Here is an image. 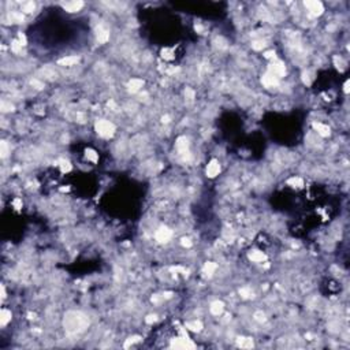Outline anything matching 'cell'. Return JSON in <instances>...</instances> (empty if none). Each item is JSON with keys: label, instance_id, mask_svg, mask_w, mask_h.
<instances>
[{"label": "cell", "instance_id": "obj_1", "mask_svg": "<svg viewBox=\"0 0 350 350\" xmlns=\"http://www.w3.org/2000/svg\"><path fill=\"white\" fill-rule=\"evenodd\" d=\"M64 328L70 334H77V332H82L85 328H88L89 325V319L82 315L81 312H68L64 316Z\"/></svg>", "mask_w": 350, "mask_h": 350}, {"label": "cell", "instance_id": "obj_2", "mask_svg": "<svg viewBox=\"0 0 350 350\" xmlns=\"http://www.w3.org/2000/svg\"><path fill=\"white\" fill-rule=\"evenodd\" d=\"M94 127H96L97 134L101 136L103 138H109V137H112L115 133V126L112 125L111 122L104 121V119H100V121L96 122Z\"/></svg>", "mask_w": 350, "mask_h": 350}, {"label": "cell", "instance_id": "obj_3", "mask_svg": "<svg viewBox=\"0 0 350 350\" xmlns=\"http://www.w3.org/2000/svg\"><path fill=\"white\" fill-rule=\"evenodd\" d=\"M304 6L309 10V12L312 15H321L324 11V7L320 2L317 0H305L304 2Z\"/></svg>", "mask_w": 350, "mask_h": 350}, {"label": "cell", "instance_id": "obj_4", "mask_svg": "<svg viewBox=\"0 0 350 350\" xmlns=\"http://www.w3.org/2000/svg\"><path fill=\"white\" fill-rule=\"evenodd\" d=\"M171 348L174 349H194V343L189 338H175L171 342Z\"/></svg>", "mask_w": 350, "mask_h": 350}, {"label": "cell", "instance_id": "obj_5", "mask_svg": "<svg viewBox=\"0 0 350 350\" xmlns=\"http://www.w3.org/2000/svg\"><path fill=\"white\" fill-rule=\"evenodd\" d=\"M175 145H177V149L179 152V155L183 156V159H189L190 157V155H189V141L186 137H179L177 140Z\"/></svg>", "mask_w": 350, "mask_h": 350}, {"label": "cell", "instance_id": "obj_6", "mask_svg": "<svg viewBox=\"0 0 350 350\" xmlns=\"http://www.w3.org/2000/svg\"><path fill=\"white\" fill-rule=\"evenodd\" d=\"M171 235H173V233H171V230L168 227H160L156 231L155 238H156V241H159L160 243H163V242L168 241V239L171 238Z\"/></svg>", "mask_w": 350, "mask_h": 350}, {"label": "cell", "instance_id": "obj_7", "mask_svg": "<svg viewBox=\"0 0 350 350\" xmlns=\"http://www.w3.org/2000/svg\"><path fill=\"white\" fill-rule=\"evenodd\" d=\"M268 71L271 74L275 75V77L280 78V77H283V75L286 74V67H284V64L282 63V62H275V63H272L269 66Z\"/></svg>", "mask_w": 350, "mask_h": 350}, {"label": "cell", "instance_id": "obj_8", "mask_svg": "<svg viewBox=\"0 0 350 350\" xmlns=\"http://www.w3.org/2000/svg\"><path fill=\"white\" fill-rule=\"evenodd\" d=\"M261 82H263V85H264L265 88H274V86H276V85L279 84V78L275 77V75L271 74L269 71H268V73H265V74L263 75Z\"/></svg>", "mask_w": 350, "mask_h": 350}, {"label": "cell", "instance_id": "obj_9", "mask_svg": "<svg viewBox=\"0 0 350 350\" xmlns=\"http://www.w3.org/2000/svg\"><path fill=\"white\" fill-rule=\"evenodd\" d=\"M219 171H220V164H219L218 160H211L207 167V175L209 178H214L216 177V175L219 174Z\"/></svg>", "mask_w": 350, "mask_h": 350}, {"label": "cell", "instance_id": "obj_10", "mask_svg": "<svg viewBox=\"0 0 350 350\" xmlns=\"http://www.w3.org/2000/svg\"><path fill=\"white\" fill-rule=\"evenodd\" d=\"M82 6H84V3L81 2V0H77V2H68V3H64L63 7L64 10L68 12H77L80 11V10L82 8Z\"/></svg>", "mask_w": 350, "mask_h": 350}, {"label": "cell", "instance_id": "obj_11", "mask_svg": "<svg viewBox=\"0 0 350 350\" xmlns=\"http://www.w3.org/2000/svg\"><path fill=\"white\" fill-rule=\"evenodd\" d=\"M78 62H80V58L78 56H66L63 59L58 60V64H60V66H74Z\"/></svg>", "mask_w": 350, "mask_h": 350}, {"label": "cell", "instance_id": "obj_12", "mask_svg": "<svg viewBox=\"0 0 350 350\" xmlns=\"http://www.w3.org/2000/svg\"><path fill=\"white\" fill-rule=\"evenodd\" d=\"M96 37H97V41L99 43H105L108 39H109V33L107 29H104V27H97V30H96Z\"/></svg>", "mask_w": 350, "mask_h": 350}, {"label": "cell", "instance_id": "obj_13", "mask_svg": "<svg viewBox=\"0 0 350 350\" xmlns=\"http://www.w3.org/2000/svg\"><path fill=\"white\" fill-rule=\"evenodd\" d=\"M313 129L316 130L321 137L330 136V127H328L327 125H323V123H313Z\"/></svg>", "mask_w": 350, "mask_h": 350}, {"label": "cell", "instance_id": "obj_14", "mask_svg": "<svg viewBox=\"0 0 350 350\" xmlns=\"http://www.w3.org/2000/svg\"><path fill=\"white\" fill-rule=\"evenodd\" d=\"M142 85H144V81H142V80H138V78H133V80L127 84V88H129L130 92H133V93H134V92L140 90V89L142 88Z\"/></svg>", "mask_w": 350, "mask_h": 350}, {"label": "cell", "instance_id": "obj_15", "mask_svg": "<svg viewBox=\"0 0 350 350\" xmlns=\"http://www.w3.org/2000/svg\"><path fill=\"white\" fill-rule=\"evenodd\" d=\"M223 308H224V305H223L222 301H214L211 304V313L215 315V316H219V315H222Z\"/></svg>", "mask_w": 350, "mask_h": 350}, {"label": "cell", "instance_id": "obj_16", "mask_svg": "<svg viewBox=\"0 0 350 350\" xmlns=\"http://www.w3.org/2000/svg\"><path fill=\"white\" fill-rule=\"evenodd\" d=\"M249 259L252 260V261L261 263V261L265 260V255H264L263 252H260V250H253V252L249 253Z\"/></svg>", "mask_w": 350, "mask_h": 350}, {"label": "cell", "instance_id": "obj_17", "mask_svg": "<svg viewBox=\"0 0 350 350\" xmlns=\"http://www.w3.org/2000/svg\"><path fill=\"white\" fill-rule=\"evenodd\" d=\"M237 345H238L239 348L249 349V348H253V341L250 338H238L237 339Z\"/></svg>", "mask_w": 350, "mask_h": 350}, {"label": "cell", "instance_id": "obj_18", "mask_svg": "<svg viewBox=\"0 0 350 350\" xmlns=\"http://www.w3.org/2000/svg\"><path fill=\"white\" fill-rule=\"evenodd\" d=\"M10 320H11V312L7 309H2V312H0V324L6 325Z\"/></svg>", "mask_w": 350, "mask_h": 350}, {"label": "cell", "instance_id": "obj_19", "mask_svg": "<svg viewBox=\"0 0 350 350\" xmlns=\"http://www.w3.org/2000/svg\"><path fill=\"white\" fill-rule=\"evenodd\" d=\"M215 269H216V264H215V263H212V261L205 263L204 268H202V271H204V274H205V275H208V276H211L212 274L215 272Z\"/></svg>", "mask_w": 350, "mask_h": 350}, {"label": "cell", "instance_id": "obj_20", "mask_svg": "<svg viewBox=\"0 0 350 350\" xmlns=\"http://www.w3.org/2000/svg\"><path fill=\"white\" fill-rule=\"evenodd\" d=\"M186 327L191 331H200L202 328V324L200 323V321L196 320V321H189V323H186Z\"/></svg>", "mask_w": 350, "mask_h": 350}, {"label": "cell", "instance_id": "obj_21", "mask_svg": "<svg viewBox=\"0 0 350 350\" xmlns=\"http://www.w3.org/2000/svg\"><path fill=\"white\" fill-rule=\"evenodd\" d=\"M287 183L291 185V186H294V187H301L304 185V182L301 178H290V179L287 181Z\"/></svg>", "mask_w": 350, "mask_h": 350}, {"label": "cell", "instance_id": "obj_22", "mask_svg": "<svg viewBox=\"0 0 350 350\" xmlns=\"http://www.w3.org/2000/svg\"><path fill=\"white\" fill-rule=\"evenodd\" d=\"M59 166H60V168H62V171H63V173H68V171L71 170V164H70V162H67V160H59Z\"/></svg>", "mask_w": 350, "mask_h": 350}, {"label": "cell", "instance_id": "obj_23", "mask_svg": "<svg viewBox=\"0 0 350 350\" xmlns=\"http://www.w3.org/2000/svg\"><path fill=\"white\" fill-rule=\"evenodd\" d=\"M239 294H241L242 298H250L253 297V291L249 289V287H242L241 290H239Z\"/></svg>", "mask_w": 350, "mask_h": 350}, {"label": "cell", "instance_id": "obj_24", "mask_svg": "<svg viewBox=\"0 0 350 350\" xmlns=\"http://www.w3.org/2000/svg\"><path fill=\"white\" fill-rule=\"evenodd\" d=\"M0 155H2V157H6L8 155V144L6 141L0 142Z\"/></svg>", "mask_w": 350, "mask_h": 350}, {"label": "cell", "instance_id": "obj_25", "mask_svg": "<svg viewBox=\"0 0 350 350\" xmlns=\"http://www.w3.org/2000/svg\"><path fill=\"white\" fill-rule=\"evenodd\" d=\"M86 157L90 160V162H93V163L97 162V153H96L93 149H88L86 150Z\"/></svg>", "mask_w": 350, "mask_h": 350}, {"label": "cell", "instance_id": "obj_26", "mask_svg": "<svg viewBox=\"0 0 350 350\" xmlns=\"http://www.w3.org/2000/svg\"><path fill=\"white\" fill-rule=\"evenodd\" d=\"M34 8H36V4L33 2H27L26 4H23V11L25 12H33Z\"/></svg>", "mask_w": 350, "mask_h": 350}, {"label": "cell", "instance_id": "obj_27", "mask_svg": "<svg viewBox=\"0 0 350 350\" xmlns=\"http://www.w3.org/2000/svg\"><path fill=\"white\" fill-rule=\"evenodd\" d=\"M185 97H186V100L189 103H191V101H193V99H194V92L191 90L190 88H186V90H185Z\"/></svg>", "mask_w": 350, "mask_h": 350}, {"label": "cell", "instance_id": "obj_28", "mask_svg": "<svg viewBox=\"0 0 350 350\" xmlns=\"http://www.w3.org/2000/svg\"><path fill=\"white\" fill-rule=\"evenodd\" d=\"M264 47H265V43H264V41H253V43H252V48H253V49H256V51L263 49Z\"/></svg>", "mask_w": 350, "mask_h": 350}, {"label": "cell", "instance_id": "obj_29", "mask_svg": "<svg viewBox=\"0 0 350 350\" xmlns=\"http://www.w3.org/2000/svg\"><path fill=\"white\" fill-rule=\"evenodd\" d=\"M11 49H12V51H14V52H15V53L21 52V49H22V45H21V43H19L18 40L12 41V44H11Z\"/></svg>", "mask_w": 350, "mask_h": 350}, {"label": "cell", "instance_id": "obj_30", "mask_svg": "<svg viewBox=\"0 0 350 350\" xmlns=\"http://www.w3.org/2000/svg\"><path fill=\"white\" fill-rule=\"evenodd\" d=\"M140 337H130L127 341H126V343H125V348H129L130 345H133V343H136V342H140Z\"/></svg>", "mask_w": 350, "mask_h": 350}, {"label": "cell", "instance_id": "obj_31", "mask_svg": "<svg viewBox=\"0 0 350 350\" xmlns=\"http://www.w3.org/2000/svg\"><path fill=\"white\" fill-rule=\"evenodd\" d=\"M255 317H256V320H257V321H260V323H263V321L265 320V315H264L263 312H260V311H259V312H256V313H255Z\"/></svg>", "mask_w": 350, "mask_h": 350}, {"label": "cell", "instance_id": "obj_32", "mask_svg": "<svg viewBox=\"0 0 350 350\" xmlns=\"http://www.w3.org/2000/svg\"><path fill=\"white\" fill-rule=\"evenodd\" d=\"M30 84H32V86H34L36 89H43V88H44V84H43V82H40V81H37V80H32V81H30Z\"/></svg>", "mask_w": 350, "mask_h": 350}, {"label": "cell", "instance_id": "obj_33", "mask_svg": "<svg viewBox=\"0 0 350 350\" xmlns=\"http://www.w3.org/2000/svg\"><path fill=\"white\" fill-rule=\"evenodd\" d=\"M12 21H14V22H22V21H23V15H22V14H18V12H14L12 14Z\"/></svg>", "mask_w": 350, "mask_h": 350}, {"label": "cell", "instance_id": "obj_34", "mask_svg": "<svg viewBox=\"0 0 350 350\" xmlns=\"http://www.w3.org/2000/svg\"><path fill=\"white\" fill-rule=\"evenodd\" d=\"M12 109H14V107L11 104H7V103H4V101L2 103V111L7 112V111H12Z\"/></svg>", "mask_w": 350, "mask_h": 350}, {"label": "cell", "instance_id": "obj_35", "mask_svg": "<svg viewBox=\"0 0 350 350\" xmlns=\"http://www.w3.org/2000/svg\"><path fill=\"white\" fill-rule=\"evenodd\" d=\"M181 243H182L183 246H186V248H190V246H191V241H190L189 238H182Z\"/></svg>", "mask_w": 350, "mask_h": 350}, {"label": "cell", "instance_id": "obj_36", "mask_svg": "<svg viewBox=\"0 0 350 350\" xmlns=\"http://www.w3.org/2000/svg\"><path fill=\"white\" fill-rule=\"evenodd\" d=\"M18 41L21 43V45H22V47H23V45H26V37L23 36L22 33H19V36H18Z\"/></svg>", "mask_w": 350, "mask_h": 350}, {"label": "cell", "instance_id": "obj_37", "mask_svg": "<svg viewBox=\"0 0 350 350\" xmlns=\"http://www.w3.org/2000/svg\"><path fill=\"white\" fill-rule=\"evenodd\" d=\"M155 321H156V316H152V315H150V316L146 317V323L152 324V323H155Z\"/></svg>", "mask_w": 350, "mask_h": 350}, {"label": "cell", "instance_id": "obj_38", "mask_svg": "<svg viewBox=\"0 0 350 350\" xmlns=\"http://www.w3.org/2000/svg\"><path fill=\"white\" fill-rule=\"evenodd\" d=\"M265 58L267 59H272V58H275V52L274 51H268V52H265Z\"/></svg>", "mask_w": 350, "mask_h": 350}, {"label": "cell", "instance_id": "obj_39", "mask_svg": "<svg viewBox=\"0 0 350 350\" xmlns=\"http://www.w3.org/2000/svg\"><path fill=\"white\" fill-rule=\"evenodd\" d=\"M163 58H166V59H173V56H171V53L168 52L167 49L163 51Z\"/></svg>", "mask_w": 350, "mask_h": 350}, {"label": "cell", "instance_id": "obj_40", "mask_svg": "<svg viewBox=\"0 0 350 350\" xmlns=\"http://www.w3.org/2000/svg\"><path fill=\"white\" fill-rule=\"evenodd\" d=\"M21 205H22V202H21V200H18V198H16V200L14 201V207H15L16 209H19Z\"/></svg>", "mask_w": 350, "mask_h": 350}, {"label": "cell", "instance_id": "obj_41", "mask_svg": "<svg viewBox=\"0 0 350 350\" xmlns=\"http://www.w3.org/2000/svg\"><path fill=\"white\" fill-rule=\"evenodd\" d=\"M349 84H350L349 81L345 82V92H346V93H349Z\"/></svg>", "mask_w": 350, "mask_h": 350}, {"label": "cell", "instance_id": "obj_42", "mask_svg": "<svg viewBox=\"0 0 350 350\" xmlns=\"http://www.w3.org/2000/svg\"><path fill=\"white\" fill-rule=\"evenodd\" d=\"M2 298H6V290H4V286H2Z\"/></svg>", "mask_w": 350, "mask_h": 350}, {"label": "cell", "instance_id": "obj_43", "mask_svg": "<svg viewBox=\"0 0 350 350\" xmlns=\"http://www.w3.org/2000/svg\"><path fill=\"white\" fill-rule=\"evenodd\" d=\"M168 119H170V118H168V116H163V122H164V123H167V122H170V121H168Z\"/></svg>", "mask_w": 350, "mask_h": 350}]
</instances>
